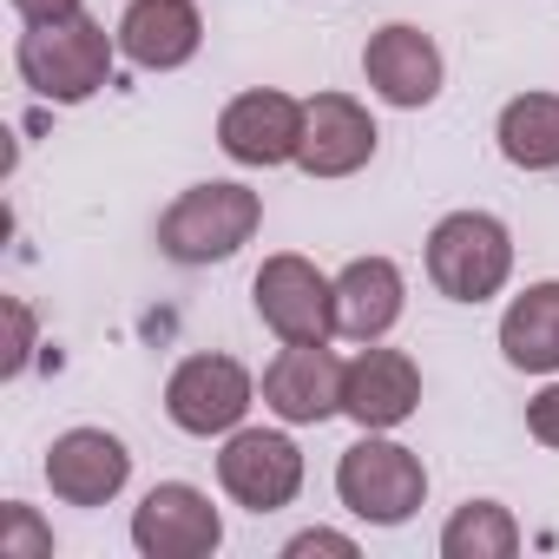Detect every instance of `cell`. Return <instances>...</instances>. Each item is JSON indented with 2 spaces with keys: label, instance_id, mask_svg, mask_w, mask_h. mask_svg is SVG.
Returning <instances> with one entry per match:
<instances>
[{
  "label": "cell",
  "instance_id": "6da1fadb",
  "mask_svg": "<svg viewBox=\"0 0 559 559\" xmlns=\"http://www.w3.org/2000/svg\"><path fill=\"white\" fill-rule=\"evenodd\" d=\"M112 53H119V34H106L99 21L73 14V21L27 27L21 47H14V67L47 106H86L112 80Z\"/></svg>",
  "mask_w": 559,
  "mask_h": 559
},
{
  "label": "cell",
  "instance_id": "7a4b0ae2",
  "mask_svg": "<svg viewBox=\"0 0 559 559\" xmlns=\"http://www.w3.org/2000/svg\"><path fill=\"white\" fill-rule=\"evenodd\" d=\"M257 224H263V198L250 185L211 178L171 198V211L158 217V250L171 263H224L257 237Z\"/></svg>",
  "mask_w": 559,
  "mask_h": 559
},
{
  "label": "cell",
  "instance_id": "3957f363",
  "mask_svg": "<svg viewBox=\"0 0 559 559\" xmlns=\"http://www.w3.org/2000/svg\"><path fill=\"white\" fill-rule=\"evenodd\" d=\"M513 276V237L487 211H448L428 230V284L448 304H487Z\"/></svg>",
  "mask_w": 559,
  "mask_h": 559
},
{
  "label": "cell",
  "instance_id": "277c9868",
  "mask_svg": "<svg viewBox=\"0 0 559 559\" xmlns=\"http://www.w3.org/2000/svg\"><path fill=\"white\" fill-rule=\"evenodd\" d=\"M336 493L356 520L369 526H402L415 520V507L428 500V467L415 448L402 441H382L376 428H362V441L336 461Z\"/></svg>",
  "mask_w": 559,
  "mask_h": 559
},
{
  "label": "cell",
  "instance_id": "5b68a950",
  "mask_svg": "<svg viewBox=\"0 0 559 559\" xmlns=\"http://www.w3.org/2000/svg\"><path fill=\"white\" fill-rule=\"evenodd\" d=\"M250 297H257V317L284 343H330L336 336V284L297 250L263 257Z\"/></svg>",
  "mask_w": 559,
  "mask_h": 559
},
{
  "label": "cell",
  "instance_id": "8992f818",
  "mask_svg": "<svg viewBox=\"0 0 559 559\" xmlns=\"http://www.w3.org/2000/svg\"><path fill=\"white\" fill-rule=\"evenodd\" d=\"M217 487L250 513H276L304 487V454L276 428H230V441L217 454Z\"/></svg>",
  "mask_w": 559,
  "mask_h": 559
},
{
  "label": "cell",
  "instance_id": "52a82bcc",
  "mask_svg": "<svg viewBox=\"0 0 559 559\" xmlns=\"http://www.w3.org/2000/svg\"><path fill=\"white\" fill-rule=\"evenodd\" d=\"M165 415L185 435H230L250 415V369L230 356H185L165 382Z\"/></svg>",
  "mask_w": 559,
  "mask_h": 559
},
{
  "label": "cell",
  "instance_id": "ba28073f",
  "mask_svg": "<svg viewBox=\"0 0 559 559\" xmlns=\"http://www.w3.org/2000/svg\"><path fill=\"white\" fill-rule=\"evenodd\" d=\"M132 546L145 559H204L224 546V520L217 507L185 487V480H158L139 507H132Z\"/></svg>",
  "mask_w": 559,
  "mask_h": 559
},
{
  "label": "cell",
  "instance_id": "9c48e42d",
  "mask_svg": "<svg viewBox=\"0 0 559 559\" xmlns=\"http://www.w3.org/2000/svg\"><path fill=\"white\" fill-rule=\"evenodd\" d=\"M263 408L290 428L343 415V362L330 356V343H284V356L263 369Z\"/></svg>",
  "mask_w": 559,
  "mask_h": 559
},
{
  "label": "cell",
  "instance_id": "30bf717a",
  "mask_svg": "<svg viewBox=\"0 0 559 559\" xmlns=\"http://www.w3.org/2000/svg\"><path fill=\"white\" fill-rule=\"evenodd\" d=\"M217 145H224V158H237V165H290L297 158V145H304V106L290 99V93H270V86H257V93H237L224 112H217Z\"/></svg>",
  "mask_w": 559,
  "mask_h": 559
},
{
  "label": "cell",
  "instance_id": "8fae6325",
  "mask_svg": "<svg viewBox=\"0 0 559 559\" xmlns=\"http://www.w3.org/2000/svg\"><path fill=\"white\" fill-rule=\"evenodd\" d=\"M376 119L369 106H356L349 93H317L304 106V145H297V165L310 178H349L376 158Z\"/></svg>",
  "mask_w": 559,
  "mask_h": 559
},
{
  "label": "cell",
  "instance_id": "7c38bea8",
  "mask_svg": "<svg viewBox=\"0 0 559 559\" xmlns=\"http://www.w3.org/2000/svg\"><path fill=\"white\" fill-rule=\"evenodd\" d=\"M421 408V369L402 349H376L362 343L356 362H343V415L356 428H402Z\"/></svg>",
  "mask_w": 559,
  "mask_h": 559
},
{
  "label": "cell",
  "instance_id": "4fadbf2b",
  "mask_svg": "<svg viewBox=\"0 0 559 559\" xmlns=\"http://www.w3.org/2000/svg\"><path fill=\"white\" fill-rule=\"evenodd\" d=\"M126 480H132V454L106 428H67L47 448V487L67 507H106V500H119Z\"/></svg>",
  "mask_w": 559,
  "mask_h": 559
},
{
  "label": "cell",
  "instance_id": "5bb4252c",
  "mask_svg": "<svg viewBox=\"0 0 559 559\" xmlns=\"http://www.w3.org/2000/svg\"><path fill=\"white\" fill-rule=\"evenodd\" d=\"M362 80L376 86V99L415 112V106H428V99L441 93V47H435L421 27L395 21V27L369 34V47H362Z\"/></svg>",
  "mask_w": 559,
  "mask_h": 559
},
{
  "label": "cell",
  "instance_id": "9a60e30c",
  "mask_svg": "<svg viewBox=\"0 0 559 559\" xmlns=\"http://www.w3.org/2000/svg\"><path fill=\"white\" fill-rule=\"evenodd\" d=\"M204 47V14L191 0H132L119 14V53L145 73H178Z\"/></svg>",
  "mask_w": 559,
  "mask_h": 559
},
{
  "label": "cell",
  "instance_id": "2e32d148",
  "mask_svg": "<svg viewBox=\"0 0 559 559\" xmlns=\"http://www.w3.org/2000/svg\"><path fill=\"white\" fill-rule=\"evenodd\" d=\"M402 304H408V284L389 257H356L343 276H336V336L349 343H382L395 323H402Z\"/></svg>",
  "mask_w": 559,
  "mask_h": 559
},
{
  "label": "cell",
  "instance_id": "e0dca14e",
  "mask_svg": "<svg viewBox=\"0 0 559 559\" xmlns=\"http://www.w3.org/2000/svg\"><path fill=\"white\" fill-rule=\"evenodd\" d=\"M500 356L520 376H559V284H533L500 317Z\"/></svg>",
  "mask_w": 559,
  "mask_h": 559
},
{
  "label": "cell",
  "instance_id": "ac0fdd59",
  "mask_svg": "<svg viewBox=\"0 0 559 559\" xmlns=\"http://www.w3.org/2000/svg\"><path fill=\"white\" fill-rule=\"evenodd\" d=\"M500 158L520 171H559V93H520L500 106Z\"/></svg>",
  "mask_w": 559,
  "mask_h": 559
},
{
  "label": "cell",
  "instance_id": "d6986e66",
  "mask_svg": "<svg viewBox=\"0 0 559 559\" xmlns=\"http://www.w3.org/2000/svg\"><path fill=\"white\" fill-rule=\"evenodd\" d=\"M441 552L448 559H513L520 552V526L500 500H467L448 526H441Z\"/></svg>",
  "mask_w": 559,
  "mask_h": 559
},
{
  "label": "cell",
  "instance_id": "ffe728a7",
  "mask_svg": "<svg viewBox=\"0 0 559 559\" xmlns=\"http://www.w3.org/2000/svg\"><path fill=\"white\" fill-rule=\"evenodd\" d=\"M53 552V533L34 520V507L8 500L0 507V559H47Z\"/></svg>",
  "mask_w": 559,
  "mask_h": 559
},
{
  "label": "cell",
  "instance_id": "44dd1931",
  "mask_svg": "<svg viewBox=\"0 0 559 559\" xmlns=\"http://www.w3.org/2000/svg\"><path fill=\"white\" fill-rule=\"evenodd\" d=\"M8 330H14V343H8V362H0V369L21 376V369H27V356H34V310H27L21 297H8Z\"/></svg>",
  "mask_w": 559,
  "mask_h": 559
},
{
  "label": "cell",
  "instance_id": "7402d4cb",
  "mask_svg": "<svg viewBox=\"0 0 559 559\" xmlns=\"http://www.w3.org/2000/svg\"><path fill=\"white\" fill-rule=\"evenodd\" d=\"M526 435H533L539 448H559V382L526 402Z\"/></svg>",
  "mask_w": 559,
  "mask_h": 559
},
{
  "label": "cell",
  "instance_id": "603a6c76",
  "mask_svg": "<svg viewBox=\"0 0 559 559\" xmlns=\"http://www.w3.org/2000/svg\"><path fill=\"white\" fill-rule=\"evenodd\" d=\"M284 552H290V559H310V552H336V559H356V539H349V533H323V526H317V533H297Z\"/></svg>",
  "mask_w": 559,
  "mask_h": 559
},
{
  "label": "cell",
  "instance_id": "cb8c5ba5",
  "mask_svg": "<svg viewBox=\"0 0 559 559\" xmlns=\"http://www.w3.org/2000/svg\"><path fill=\"white\" fill-rule=\"evenodd\" d=\"M8 8H14L27 27H47V21H73L80 0H8Z\"/></svg>",
  "mask_w": 559,
  "mask_h": 559
}]
</instances>
